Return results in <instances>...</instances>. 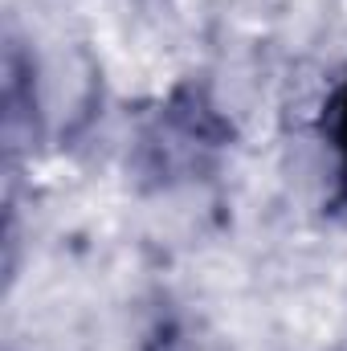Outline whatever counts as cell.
Listing matches in <instances>:
<instances>
[{
  "label": "cell",
  "instance_id": "cell-1",
  "mask_svg": "<svg viewBox=\"0 0 347 351\" xmlns=\"http://www.w3.org/2000/svg\"><path fill=\"white\" fill-rule=\"evenodd\" d=\"M147 147L156 152V172H176V168H200L208 152L221 147V127L208 106L188 102V106H168L147 135Z\"/></svg>",
  "mask_w": 347,
  "mask_h": 351
},
{
  "label": "cell",
  "instance_id": "cell-2",
  "mask_svg": "<svg viewBox=\"0 0 347 351\" xmlns=\"http://www.w3.org/2000/svg\"><path fill=\"white\" fill-rule=\"evenodd\" d=\"M33 110H37L33 78H29V66L12 41L4 53V147H8V156H16L33 139Z\"/></svg>",
  "mask_w": 347,
  "mask_h": 351
},
{
  "label": "cell",
  "instance_id": "cell-3",
  "mask_svg": "<svg viewBox=\"0 0 347 351\" xmlns=\"http://www.w3.org/2000/svg\"><path fill=\"white\" fill-rule=\"evenodd\" d=\"M327 143L335 152V184H339V200L347 204V78L335 86L331 102H327Z\"/></svg>",
  "mask_w": 347,
  "mask_h": 351
}]
</instances>
